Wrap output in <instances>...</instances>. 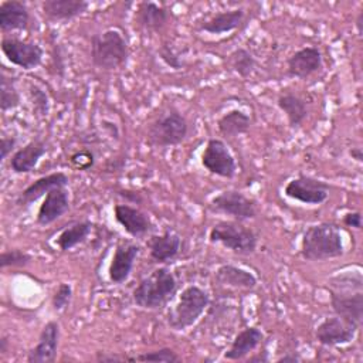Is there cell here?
<instances>
[{
	"label": "cell",
	"instance_id": "obj_1",
	"mask_svg": "<svg viewBox=\"0 0 363 363\" xmlns=\"http://www.w3.org/2000/svg\"><path fill=\"white\" fill-rule=\"evenodd\" d=\"M345 254V242L340 228L329 221L306 227L301 238L299 255L309 262L339 258Z\"/></svg>",
	"mask_w": 363,
	"mask_h": 363
},
{
	"label": "cell",
	"instance_id": "obj_2",
	"mask_svg": "<svg viewBox=\"0 0 363 363\" xmlns=\"http://www.w3.org/2000/svg\"><path fill=\"white\" fill-rule=\"evenodd\" d=\"M177 289V279L167 267H157L143 277L132 291L136 306L155 311L167 303Z\"/></svg>",
	"mask_w": 363,
	"mask_h": 363
},
{
	"label": "cell",
	"instance_id": "obj_3",
	"mask_svg": "<svg viewBox=\"0 0 363 363\" xmlns=\"http://www.w3.org/2000/svg\"><path fill=\"white\" fill-rule=\"evenodd\" d=\"M89 57L94 67L104 71H113L126 64L129 47L118 28H108L92 34L89 40Z\"/></svg>",
	"mask_w": 363,
	"mask_h": 363
},
{
	"label": "cell",
	"instance_id": "obj_4",
	"mask_svg": "<svg viewBox=\"0 0 363 363\" xmlns=\"http://www.w3.org/2000/svg\"><path fill=\"white\" fill-rule=\"evenodd\" d=\"M208 305V292L199 285H189L180 292L179 299L173 308L169 309L166 315V323L174 332L186 330L199 320Z\"/></svg>",
	"mask_w": 363,
	"mask_h": 363
},
{
	"label": "cell",
	"instance_id": "obj_5",
	"mask_svg": "<svg viewBox=\"0 0 363 363\" xmlns=\"http://www.w3.org/2000/svg\"><path fill=\"white\" fill-rule=\"evenodd\" d=\"M211 244H221L237 255H251L258 247L257 233L237 220L217 221L208 231Z\"/></svg>",
	"mask_w": 363,
	"mask_h": 363
},
{
	"label": "cell",
	"instance_id": "obj_6",
	"mask_svg": "<svg viewBox=\"0 0 363 363\" xmlns=\"http://www.w3.org/2000/svg\"><path fill=\"white\" fill-rule=\"evenodd\" d=\"M189 135V122L177 109H169L159 115L147 126L146 139L155 147L177 146Z\"/></svg>",
	"mask_w": 363,
	"mask_h": 363
},
{
	"label": "cell",
	"instance_id": "obj_7",
	"mask_svg": "<svg viewBox=\"0 0 363 363\" xmlns=\"http://www.w3.org/2000/svg\"><path fill=\"white\" fill-rule=\"evenodd\" d=\"M210 208L237 221H248L257 217V201L240 190H224L210 200Z\"/></svg>",
	"mask_w": 363,
	"mask_h": 363
},
{
	"label": "cell",
	"instance_id": "obj_8",
	"mask_svg": "<svg viewBox=\"0 0 363 363\" xmlns=\"http://www.w3.org/2000/svg\"><path fill=\"white\" fill-rule=\"evenodd\" d=\"M0 48L10 64L24 71L34 69L43 62L44 50L37 43L26 41L14 35H3Z\"/></svg>",
	"mask_w": 363,
	"mask_h": 363
},
{
	"label": "cell",
	"instance_id": "obj_9",
	"mask_svg": "<svg viewBox=\"0 0 363 363\" xmlns=\"http://www.w3.org/2000/svg\"><path fill=\"white\" fill-rule=\"evenodd\" d=\"M201 166L211 174L233 179L237 173V162L227 143L218 138H210L200 157Z\"/></svg>",
	"mask_w": 363,
	"mask_h": 363
},
{
	"label": "cell",
	"instance_id": "obj_10",
	"mask_svg": "<svg viewBox=\"0 0 363 363\" xmlns=\"http://www.w3.org/2000/svg\"><path fill=\"white\" fill-rule=\"evenodd\" d=\"M329 183L306 174H299L291 179L284 187V194L286 197L308 206L323 204L329 199Z\"/></svg>",
	"mask_w": 363,
	"mask_h": 363
},
{
	"label": "cell",
	"instance_id": "obj_11",
	"mask_svg": "<svg viewBox=\"0 0 363 363\" xmlns=\"http://www.w3.org/2000/svg\"><path fill=\"white\" fill-rule=\"evenodd\" d=\"M359 328L337 315H332L325 318L316 328H315V339L322 346H340L347 345L354 340Z\"/></svg>",
	"mask_w": 363,
	"mask_h": 363
},
{
	"label": "cell",
	"instance_id": "obj_12",
	"mask_svg": "<svg viewBox=\"0 0 363 363\" xmlns=\"http://www.w3.org/2000/svg\"><path fill=\"white\" fill-rule=\"evenodd\" d=\"M329 302L335 315L360 328L363 319V291L329 289Z\"/></svg>",
	"mask_w": 363,
	"mask_h": 363
},
{
	"label": "cell",
	"instance_id": "obj_13",
	"mask_svg": "<svg viewBox=\"0 0 363 363\" xmlns=\"http://www.w3.org/2000/svg\"><path fill=\"white\" fill-rule=\"evenodd\" d=\"M323 55L315 45H308L292 52L286 60V75L291 78L306 79L320 71Z\"/></svg>",
	"mask_w": 363,
	"mask_h": 363
},
{
	"label": "cell",
	"instance_id": "obj_14",
	"mask_svg": "<svg viewBox=\"0 0 363 363\" xmlns=\"http://www.w3.org/2000/svg\"><path fill=\"white\" fill-rule=\"evenodd\" d=\"M113 217L116 223L122 227V230L133 238H142L153 230V223L150 217L139 207L130 206L128 203L115 204Z\"/></svg>",
	"mask_w": 363,
	"mask_h": 363
},
{
	"label": "cell",
	"instance_id": "obj_15",
	"mask_svg": "<svg viewBox=\"0 0 363 363\" xmlns=\"http://www.w3.org/2000/svg\"><path fill=\"white\" fill-rule=\"evenodd\" d=\"M60 323L57 320H48L40 335L34 347L27 353L28 363H52L57 359L60 343Z\"/></svg>",
	"mask_w": 363,
	"mask_h": 363
},
{
	"label": "cell",
	"instance_id": "obj_16",
	"mask_svg": "<svg viewBox=\"0 0 363 363\" xmlns=\"http://www.w3.org/2000/svg\"><path fill=\"white\" fill-rule=\"evenodd\" d=\"M140 254V245L136 242H119L115 248L113 257L108 268L109 281L121 285L130 277L135 261Z\"/></svg>",
	"mask_w": 363,
	"mask_h": 363
},
{
	"label": "cell",
	"instance_id": "obj_17",
	"mask_svg": "<svg viewBox=\"0 0 363 363\" xmlns=\"http://www.w3.org/2000/svg\"><path fill=\"white\" fill-rule=\"evenodd\" d=\"M69 184V179L64 172H52L44 174L34 182H31L27 187H24L16 197V204L18 207H28L35 203L38 199L45 196L48 191L57 187H67Z\"/></svg>",
	"mask_w": 363,
	"mask_h": 363
},
{
	"label": "cell",
	"instance_id": "obj_18",
	"mask_svg": "<svg viewBox=\"0 0 363 363\" xmlns=\"http://www.w3.org/2000/svg\"><path fill=\"white\" fill-rule=\"evenodd\" d=\"M71 207L69 193L67 187H57L44 196L43 203L38 207L35 221L38 225H50L61 218Z\"/></svg>",
	"mask_w": 363,
	"mask_h": 363
},
{
	"label": "cell",
	"instance_id": "obj_19",
	"mask_svg": "<svg viewBox=\"0 0 363 363\" xmlns=\"http://www.w3.org/2000/svg\"><path fill=\"white\" fill-rule=\"evenodd\" d=\"M45 153L47 143L43 139H33L21 147L16 149V152L10 157L9 167L16 174L31 173Z\"/></svg>",
	"mask_w": 363,
	"mask_h": 363
},
{
	"label": "cell",
	"instance_id": "obj_20",
	"mask_svg": "<svg viewBox=\"0 0 363 363\" xmlns=\"http://www.w3.org/2000/svg\"><path fill=\"white\" fill-rule=\"evenodd\" d=\"M182 247V238L177 233L164 230L162 234H155L147 241L149 255L156 264H167L173 261Z\"/></svg>",
	"mask_w": 363,
	"mask_h": 363
},
{
	"label": "cell",
	"instance_id": "obj_21",
	"mask_svg": "<svg viewBox=\"0 0 363 363\" xmlns=\"http://www.w3.org/2000/svg\"><path fill=\"white\" fill-rule=\"evenodd\" d=\"M89 3L85 0H44L41 3L44 17L51 23L74 20L86 13Z\"/></svg>",
	"mask_w": 363,
	"mask_h": 363
},
{
	"label": "cell",
	"instance_id": "obj_22",
	"mask_svg": "<svg viewBox=\"0 0 363 363\" xmlns=\"http://www.w3.org/2000/svg\"><path fill=\"white\" fill-rule=\"evenodd\" d=\"M30 24V10L24 1L4 0L0 3V30L6 33L26 30Z\"/></svg>",
	"mask_w": 363,
	"mask_h": 363
},
{
	"label": "cell",
	"instance_id": "obj_23",
	"mask_svg": "<svg viewBox=\"0 0 363 363\" xmlns=\"http://www.w3.org/2000/svg\"><path fill=\"white\" fill-rule=\"evenodd\" d=\"M264 340V332L257 326H247L235 335L223 357L227 360H242L251 354Z\"/></svg>",
	"mask_w": 363,
	"mask_h": 363
},
{
	"label": "cell",
	"instance_id": "obj_24",
	"mask_svg": "<svg viewBox=\"0 0 363 363\" xmlns=\"http://www.w3.org/2000/svg\"><path fill=\"white\" fill-rule=\"evenodd\" d=\"M214 278L221 286H228L234 289L250 291L254 289L258 284L257 277L251 271L233 264H221L216 269Z\"/></svg>",
	"mask_w": 363,
	"mask_h": 363
},
{
	"label": "cell",
	"instance_id": "obj_25",
	"mask_svg": "<svg viewBox=\"0 0 363 363\" xmlns=\"http://www.w3.org/2000/svg\"><path fill=\"white\" fill-rule=\"evenodd\" d=\"M245 20V10L238 7V9H231V10H224L213 14L210 18L204 20L200 24V30L208 33V34H225L237 30Z\"/></svg>",
	"mask_w": 363,
	"mask_h": 363
},
{
	"label": "cell",
	"instance_id": "obj_26",
	"mask_svg": "<svg viewBox=\"0 0 363 363\" xmlns=\"http://www.w3.org/2000/svg\"><path fill=\"white\" fill-rule=\"evenodd\" d=\"M169 17L167 9L155 1H142L136 11V23L149 33L162 31L167 26Z\"/></svg>",
	"mask_w": 363,
	"mask_h": 363
},
{
	"label": "cell",
	"instance_id": "obj_27",
	"mask_svg": "<svg viewBox=\"0 0 363 363\" xmlns=\"http://www.w3.org/2000/svg\"><path fill=\"white\" fill-rule=\"evenodd\" d=\"M277 106L285 115L288 125L292 129L299 128L308 118V105L305 99L294 92H282L277 98Z\"/></svg>",
	"mask_w": 363,
	"mask_h": 363
},
{
	"label": "cell",
	"instance_id": "obj_28",
	"mask_svg": "<svg viewBox=\"0 0 363 363\" xmlns=\"http://www.w3.org/2000/svg\"><path fill=\"white\" fill-rule=\"evenodd\" d=\"M92 228H94V224L89 220L75 221V223H72V224H69V225H67L61 230V233L55 238V245L62 252L71 251L77 245L86 241Z\"/></svg>",
	"mask_w": 363,
	"mask_h": 363
},
{
	"label": "cell",
	"instance_id": "obj_29",
	"mask_svg": "<svg viewBox=\"0 0 363 363\" xmlns=\"http://www.w3.org/2000/svg\"><path fill=\"white\" fill-rule=\"evenodd\" d=\"M251 128V118L241 109H231L221 115L217 121V129L224 138H235L244 135Z\"/></svg>",
	"mask_w": 363,
	"mask_h": 363
},
{
	"label": "cell",
	"instance_id": "obj_30",
	"mask_svg": "<svg viewBox=\"0 0 363 363\" xmlns=\"http://www.w3.org/2000/svg\"><path fill=\"white\" fill-rule=\"evenodd\" d=\"M21 105V95L16 85V78L7 75L3 69L0 72V109L7 112Z\"/></svg>",
	"mask_w": 363,
	"mask_h": 363
},
{
	"label": "cell",
	"instance_id": "obj_31",
	"mask_svg": "<svg viewBox=\"0 0 363 363\" xmlns=\"http://www.w3.org/2000/svg\"><path fill=\"white\" fill-rule=\"evenodd\" d=\"M230 64L233 71L238 77L247 79L254 74L257 68V58L250 50L244 47H238L230 54Z\"/></svg>",
	"mask_w": 363,
	"mask_h": 363
},
{
	"label": "cell",
	"instance_id": "obj_32",
	"mask_svg": "<svg viewBox=\"0 0 363 363\" xmlns=\"http://www.w3.org/2000/svg\"><path fill=\"white\" fill-rule=\"evenodd\" d=\"M328 288L339 291H363V277L360 269L345 271L333 275L328 281Z\"/></svg>",
	"mask_w": 363,
	"mask_h": 363
},
{
	"label": "cell",
	"instance_id": "obj_33",
	"mask_svg": "<svg viewBox=\"0 0 363 363\" xmlns=\"http://www.w3.org/2000/svg\"><path fill=\"white\" fill-rule=\"evenodd\" d=\"M33 255L20 248H10L4 250L0 254V268H21L31 264Z\"/></svg>",
	"mask_w": 363,
	"mask_h": 363
},
{
	"label": "cell",
	"instance_id": "obj_34",
	"mask_svg": "<svg viewBox=\"0 0 363 363\" xmlns=\"http://www.w3.org/2000/svg\"><path fill=\"white\" fill-rule=\"evenodd\" d=\"M130 362H164V363H179L182 362V357L177 354V352H174L172 347H159L156 350L152 352H143L138 356L130 357Z\"/></svg>",
	"mask_w": 363,
	"mask_h": 363
},
{
	"label": "cell",
	"instance_id": "obj_35",
	"mask_svg": "<svg viewBox=\"0 0 363 363\" xmlns=\"http://www.w3.org/2000/svg\"><path fill=\"white\" fill-rule=\"evenodd\" d=\"M28 95L33 104V112L38 116H47L50 112V101L47 92L37 84H31L28 88Z\"/></svg>",
	"mask_w": 363,
	"mask_h": 363
},
{
	"label": "cell",
	"instance_id": "obj_36",
	"mask_svg": "<svg viewBox=\"0 0 363 363\" xmlns=\"http://www.w3.org/2000/svg\"><path fill=\"white\" fill-rule=\"evenodd\" d=\"M71 299H72V286H71V284L61 282V284H58V286L52 292L51 306H52L54 311L62 312L69 306Z\"/></svg>",
	"mask_w": 363,
	"mask_h": 363
},
{
	"label": "cell",
	"instance_id": "obj_37",
	"mask_svg": "<svg viewBox=\"0 0 363 363\" xmlns=\"http://www.w3.org/2000/svg\"><path fill=\"white\" fill-rule=\"evenodd\" d=\"M69 162L74 167H77L79 170H86L95 164V156L91 150L82 149V150L72 153L69 157Z\"/></svg>",
	"mask_w": 363,
	"mask_h": 363
},
{
	"label": "cell",
	"instance_id": "obj_38",
	"mask_svg": "<svg viewBox=\"0 0 363 363\" xmlns=\"http://www.w3.org/2000/svg\"><path fill=\"white\" fill-rule=\"evenodd\" d=\"M159 55H160V58H162L170 68H173V69H180V68L183 67V62L180 61L179 55H177V54L173 51V48H172L170 45H167V44H164V45L160 47Z\"/></svg>",
	"mask_w": 363,
	"mask_h": 363
},
{
	"label": "cell",
	"instance_id": "obj_39",
	"mask_svg": "<svg viewBox=\"0 0 363 363\" xmlns=\"http://www.w3.org/2000/svg\"><path fill=\"white\" fill-rule=\"evenodd\" d=\"M16 145H17V138L16 136H1L0 139V159L1 162H4L9 155H13L16 150Z\"/></svg>",
	"mask_w": 363,
	"mask_h": 363
},
{
	"label": "cell",
	"instance_id": "obj_40",
	"mask_svg": "<svg viewBox=\"0 0 363 363\" xmlns=\"http://www.w3.org/2000/svg\"><path fill=\"white\" fill-rule=\"evenodd\" d=\"M118 196L125 199V203H128V204H142L143 203L142 194L136 190H132V189L118 190Z\"/></svg>",
	"mask_w": 363,
	"mask_h": 363
},
{
	"label": "cell",
	"instance_id": "obj_41",
	"mask_svg": "<svg viewBox=\"0 0 363 363\" xmlns=\"http://www.w3.org/2000/svg\"><path fill=\"white\" fill-rule=\"evenodd\" d=\"M343 224L356 230L362 228V213L359 210L349 211L343 216Z\"/></svg>",
	"mask_w": 363,
	"mask_h": 363
},
{
	"label": "cell",
	"instance_id": "obj_42",
	"mask_svg": "<svg viewBox=\"0 0 363 363\" xmlns=\"http://www.w3.org/2000/svg\"><path fill=\"white\" fill-rule=\"evenodd\" d=\"M95 359L98 362H130V356L109 354V353H105V352H96Z\"/></svg>",
	"mask_w": 363,
	"mask_h": 363
},
{
	"label": "cell",
	"instance_id": "obj_43",
	"mask_svg": "<svg viewBox=\"0 0 363 363\" xmlns=\"http://www.w3.org/2000/svg\"><path fill=\"white\" fill-rule=\"evenodd\" d=\"M301 360H302V357L296 352H286L285 354L275 359L277 363H282V362L284 363H296V362H301Z\"/></svg>",
	"mask_w": 363,
	"mask_h": 363
},
{
	"label": "cell",
	"instance_id": "obj_44",
	"mask_svg": "<svg viewBox=\"0 0 363 363\" xmlns=\"http://www.w3.org/2000/svg\"><path fill=\"white\" fill-rule=\"evenodd\" d=\"M254 353V352H252ZM248 363H267L269 362V354L267 350H262V352H255L254 354H251L248 359H247Z\"/></svg>",
	"mask_w": 363,
	"mask_h": 363
},
{
	"label": "cell",
	"instance_id": "obj_45",
	"mask_svg": "<svg viewBox=\"0 0 363 363\" xmlns=\"http://www.w3.org/2000/svg\"><path fill=\"white\" fill-rule=\"evenodd\" d=\"M10 349V340H9V336L6 335H1L0 336V356H4Z\"/></svg>",
	"mask_w": 363,
	"mask_h": 363
},
{
	"label": "cell",
	"instance_id": "obj_46",
	"mask_svg": "<svg viewBox=\"0 0 363 363\" xmlns=\"http://www.w3.org/2000/svg\"><path fill=\"white\" fill-rule=\"evenodd\" d=\"M349 153H350L352 159H354L356 162H359V163L363 162V150H362V147L354 146V147H352V149L349 150Z\"/></svg>",
	"mask_w": 363,
	"mask_h": 363
},
{
	"label": "cell",
	"instance_id": "obj_47",
	"mask_svg": "<svg viewBox=\"0 0 363 363\" xmlns=\"http://www.w3.org/2000/svg\"><path fill=\"white\" fill-rule=\"evenodd\" d=\"M354 27H356L357 34L362 35V33H363V10H359L357 17H356V20H354Z\"/></svg>",
	"mask_w": 363,
	"mask_h": 363
}]
</instances>
